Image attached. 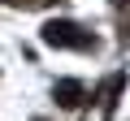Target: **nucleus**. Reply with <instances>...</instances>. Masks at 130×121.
<instances>
[{"instance_id": "7ed1b4c3", "label": "nucleus", "mask_w": 130, "mask_h": 121, "mask_svg": "<svg viewBox=\"0 0 130 121\" xmlns=\"http://www.w3.org/2000/svg\"><path fill=\"white\" fill-rule=\"evenodd\" d=\"M5 5H26V0H5Z\"/></svg>"}, {"instance_id": "20e7f679", "label": "nucleus", "mask_w": 130, "mask_h": 121, "mask_svg": "<svg viewBox=\"0 0 130 121\" xmlns=\"http://www.w3.org/2000/svg\"><path fill=\"white\" fill-rule=\"evenodd\" d=\"M113 5H117V9H121V5H126V0H113Z\"/></svg>"}, {"instance_id": "f03ea898", "label": "nucleus", "mask_w": 130, "mask_h": 121, "mask_svg": "<svg viewBox=\"0 0 130 121\" xmlns=\"http://www.w3.org/2000/svg\"><path fill=\"white\" fill-rule=\"evenodd\" d=\"M52 99H56L61 108H78V104H87V91H83L78 78H61V82L52 87Z\"/></svg>"}, {"instance_id": "39448f33", "label": "nucleus", "mask_w": 130, "mask_h": 121, "mask_svg": "<svg viewBox=\"0 0 130 121\" xmlns=\"http://www.w3.org/2000/svg\"><path fill=\"white\" fill-rule=\"evenodd\" d=\"M35 121H48V117H35Z\"/></svg>"}, {"instance_id": "f257e3e1", "label": "nucleus", "mask_w": 130, "mask_h": 121, "mask_svg": "<svg viewBox=\"0 0 130 121\" xmlns=\"http://www.w3.org/2000/svg\"><path fill=\"white\" fill-rule=\"evenodd\" d=\"M43 39L52 48H70V52H87L91 48V35L78 22H70V17H48L43 22Z\"/></svg>"}]
</instances>
